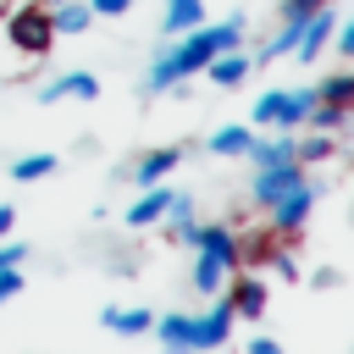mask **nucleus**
<instances>
[{"label": "nucleus", "mask_w": 354, "mask_h": 354, "mask_svg": "<svg viewBox=\"0 0 354 354\" xmlns=\"http://www.w3.org/2000/svg\"><path fill=\"white\" fill-rule=\"evenodd\" d=\"M232 44H243V22H238V17H227V22H199V28L177 33V44H166V50L155 55V66H149V77H144V94H166V88L188 83L210 55H221V50H232Z\"/></svg>", "instance_id": "1"}, {"label": "nucleus", "mask_w": 354, "mask_h": 354, "mask_svg": "<svg viewBox=\"0 0 354 354\" xmlns=\"http://www.w3.org/2000/svg\"><path fill=\"white\" fill-rule=\"evenodd\" d=\"M6 44L33 66L39 55H50V44H55V28H50V6H39V0H22L11 17H6Z\"/></svg>", "instance_id": "2"}, {"label": "nucleus", "mask_w": 354, "mask_h": 354, "mask_svg": "<svg viewBox=\"0 0 354 354\" xmlns=\"http://www.w3.org/2000/svg\"><path fill=\"white\" fill-rule=\"evenodd\" d=\"M315 199H321V183H310V177H304V183H293L282 199H271V205H266V216H271L266 227H271L277 238H299V232H304V221H310V210H315Z\"/></svg>", "instance_id": "3"}, {"label": "nucleus", "mask_w": 354, "mask_h": 354, "mask_svg": "<svg viewBox=\"0 0 354 354\" xmlns=\"http://www.w3.org/2000/svg\"><path fill=\"white\" fill-rule=\"evenodd\" d=\"M216 304L210 310H199L194 315V326H188V348H221L227 337H232V304H227V293H210Z\"/></svg>", "instance_id": "4"}, {"label": "nucleus", "mask_w": 354, "mask_h": 354, "mask_svg": "<svg viewBox=\"0 0 354 354\" xmlns=\"http://www.w3.org/2000/svg\"><path fill=\"white\" fill-rule=\"evenodd\" d=\"M188 249L221 260L227 271H238V232H232L227 221H205V227H194V232H188Z\"/></svg>", "instance_id": "5"}, {"label": "nucleus", "mask_w": 354, "mask_h": 354, "mask_svg": "<svg viewBox=\"0 0 354 354\" xmlns=\"http://www.w3.org/2000/svg\"><path fill=\"white\" fill-rule=\"evenodd\" d=\"M177 166H183V144H160V149H144V155L127 166V183H133V188H149V183H166Z\"/></svg>", "instance_id": "6"}, {"label": "nucleus", "mask_w": 354, "mask_h": 354, "mask_svg": "<svg viewBox=\"0 0 354 354\" xmlns=\"http://www.w3.org/2000/svg\"><path fill=\"white\" fill-rule=\"evenodd\" d=\"M227 277H232V288H227V304H232V315H243V321H260V315H266V299H271L266 277H254V271H227Z\"/></svg>", "instance_id": "7"}, {"label": "nucleus", "mask_w": 354, "mask_h": 354, "mask_svg": "<svg viewBox=\"0 0 354 354\" xmlns=\"http://www.w3.org/2000/svg\"><path fill=\"white\" fill-rule=\"evenodd\" d=\"M310 177V166H299V160H282V166H254V205L266 210L271 199H282L293 183H304Z\"/></svg>", "instance_id": "8"}, {"label": "nucleus", "mask_w": 354, "mask_h": 354, "mask_svg": "<svg viewBox=\"0 0 354 354\" xmlns=\"http://www.w3.org/2000/svg\"><path fill=\"white\" fill-rule=\"evenodd\" d=\"M332 28H337V6L326 0L321 11H310V22H304V33H299V44H293V55H299V61L310 66V61H315V55L326 50V39H332Z\"/></svg>", "instance_id": "9"}, {"label": "nucleus", "mask_w": 354, "mask_h": 354, "mask_svg": "<svg viewBox=\"0 0 354 354\" xmlns=\"http://www.w3.org/2000/svg\"><path fill=\"white\" fill-rule=\"evenodd\" d=\"M216 88H238L249 72H254V55H243V44H232V50H221V55H210L205 66H199Z\"/></svg>", "instance_id": "10"}, {"label": "nucleus", "mask_w": 354, "mask_h": 354, "mask_svg": "<svg viewBox=\"0 0 354 354\" xmlns=\"http://www.w3.org/2000/svg\"><path fill=\"white\" fill-rule=\"evenodd\" d=\"M100 94V77L94 72H61L55 83L39 88V105H55V100H94Z\"/></svg>", "instance_id": "11"}, {"label": "nucleus", "mask_w": 354, "mask_h": 354, "mask_svg": "<svg viewBox=\"0 0 354 354\" xmlns=\"http://www.w3.org/2000/svg\"><path fill=\"white\" fill-rule=\"evenodd\" d=\"M166 205H171V188L166 183H149L138 199H133V210H127V227L138 232V227H155L160 216H166Z\"/></svg>", "instance_id": "12"}, {"label": "nucleus", "mask_w": 354, "mask_h": 354, "mask_svg": "<svg viewBox=\"0 0 354 354\" xmlns=\"http://www.w3.org/2000/svg\"><path fill=\"white\" fill-rule=\"evenodd\" d=\"M199 22H205V0H166V11H160V33L166 39H177V33L199 28Z\"/></svg>", "instance_id": "13"}, {"label": "nucleus", "mask_w": 354, "mask_h": 354, "mask_svg": "<svg viewBox=\"0 0 354 354\" xmlns=\"http://www.w3.org/2000/svg\"><path fill=\"white\" fill-rule=\"evenodd\" d=\"M310 111H315V88H282L277 127H282V133H293V127H304V122H310Z\"/></svg>", "instance_id": "14"}, {"label": "nucleus", "mask_w": 354, "mask_h": 354, "mask_svg": "<svg viewBox=\"0 0 354 354\" xmlns=\"http://www.w3.org/2000/svg\"><path fill=\"white\" fill-rule=\"evenodd\" d=\"M243 155H249L254 166H282V160H293V138H288V133H271V138H260V133H254Z\"/></svg>", "instance_id": "15"}, {"label": "nucleus", "mask_w": 354, "mask_h": 354, "mask_svg": "<svg viewBox=\"0 0 354 354\" xmlns=\"http://www.w3.org/2000/svg\"><path fill=\"white\" fill-rule=\"evenodd\" d=\"M100 321H105V332H122V337H144V332H149V321H155V310H127V304H111Z\"/></svg>", "instance_id": "16"}, {"label": "nucleus", "mask_w": 354, "mask_h": 354, "mask_svg": "<svg viewBox=\"0 0 354 354\" xmlns=\"http://www.w3.org/2000/svg\"><path fill=\"white\" fill-rule=\"evenodd\" d=\"M88 22H94V11H88V0H61V6H50V28L55 33H88Z\"/></svg>", "instance_id": "17"}, {"label": "nucleus", "mask_w": 354, "mask_h": 354, "mask_svg": "<svg viewBox=\"0 0 354 354\" xmlns=\"http://www.w3.org/2000/svg\"><path fill=\"white\" fill-rule=\"evenodd\" d=\"M249 138H254V127H249V122H227V127H216V133L205 138V149H210V155H243V149H249Z\"/></svg>", "instance_id": "18"}, {"label": "nucleus", "mask_w": 354, "mask_h": 354, "mask_svg": "<svg viewBox=\"0 0 354 354\" xmlns=\"http://www.w3.org/2000/svg\"><path fill=\"white\" fill-rule=\"evenodd\" d=\"M188 326H194V315H188V310H166V315H155V321H149V332H155L166 348H188Z\"/></svg>", "instance_id": "19"}, {"label": "nucleus", "mask_w": 354, "mask_h": 354, "mask_svg": "<svg viewBox=\"0 0 354 354\" xmlns=\"http://www.w3.org/2000/svg\"><path fill=\"white\" fill-rule=\"evenodd\" d=\"M160 221H166V238H171V243H188V232L199 227V221H194L188 194H171V205H166V216H160Z\"/></svg>", "instance_id": "20"}, {"label": "nucleus", "mask_w": 354, "mask_h": 354, "mask_svg": "<svg viewBox=\"0 0 354 354\" xmlns=\"http://www.w3.org/2000/svg\"><path fill=\"white\" fill-rule=\"evenodd\" d=\"M55 166H61V160H55L50 149H39V155H17V160H11V177H17V183H44V177H55Z\"/></svg>", "instance_id": "21"}, {"label": "nucleus", "mask_w": 354, "mask_h": 354, "mask_svg": "<svg viewBox=\"0 0 354 354\" xmlns=\"http://www.w3.org/2000/svg\"><path fill=\"white\" fill-rule=\"evenodd\" d=\"M315 100L348 111V105H354V72H332V77H321V83H315Z\"/></svg>", "instance_id": "22"}, {"label": "nucleus", "mask_w": 354, "mask_h": 354, "mask_svg": "<svg viewBox=\"0 0 354 354\" xmlns=\"http://www.w3.org/2000/svg\"><path fill=\"white\" fill-rule=\"evenodd\" d=\"M188 282H194V293H205V299H210V293H221L227 266H221V260H210V254H194V277H188Z\"/></svg>", "instance_id": "23"}, {"label": "nucleus", "mask_w": 354, "mask_h": 354, "mask_svg": "<svg viewBox=\"0 0 354 354\" xmlns=\"http://www.w3.org/2000/svg\"><path fill=\"white\" fill-rule=\"evenodd\" d=\"M277 111H282V88H266L249 111V127H277Z\"/></svg>", "instance_id": "24"}, {"label": "nucleus", "mask_w": 354, "mask_h": 354, "mask_svg": "<svg viewBox=\"0 0 354 354\" xmlns=\"http://www.w3.org/2000/svg\"><path fill=\"white\" fill-rule=\"evenodd\" d=\"M332 155H337L332 138H304V144H293V160H299V166H315V160H332Z\"/></svg>", "instance_id": "25"}, {"label": "nucleus", "mask_w": 354, "mask_h": 354, "mask_svg": "<svg viewBox=\"0 0 354 354\" xmlns=\"http://www.w3.org/2000/svg\"><path fill=\"white\" fill-rule=\"evenodd\" d=\"M310 122H315L321 133H343V127H348V111H343V105H321V100H315Z\"/></svg>", "instance_id": "26"}, {"label": "nucleus", "mask_w": 354, "mask_h": 354, "mask_svg": "<svg viewBox=\"0 0 354 354\" xmlns=\"http://www.w3.org/2000/svg\"><path fill=\"white\" fill-rule=\"evenodd\" d=\"M326 0H282V22H304L310 11H321Z\"/></svg>", "instance_id": "27"}, {"label": "nucleus", "mask_w": 354, "mask_h": 354, "mask_svg": "<svg viewBox=\"0 0 354 354\" xmlns=\"http://www.w3.org/2000/svg\"><path fill=\"white\" fill-rule=\"evenodd\" d=\"M17 293H22V271H17V266H0V304L17 299Z\"/></svg>", "instance_id": "28"}, {"label": "nucleus", "mask_w": 354, "mask_h": 354, "mask_svg": "<svg viewBox=\"0 0 354 354\" xmlns=\"http://www.w3.org/2000/svg\"><path fill=\"white\" fill-rule=\"evenodd\" d=\"M88 11H94V17H127L133 0H88Z\"/></svg>", "instance_id": "29"}, {"label": "nucleus", "mask_w": 354, "mask_h": 354, "mask_svg": "<svg viewBox=\"0 0 354 354\" xmlns=\"http://www.w3.org/2000/svg\"><path fill=\"white\" fill-rule=\"evenodd\" d=\"M22 260H28V249H22V243H6V238H0V266H22Z\"/></svg>", "instance_id": "30"}, {"label": "nucleus", "mask_w": 354, "mask_h": 354, "mask_svg": "<svg viewBox=\"0 0 354 354\" xmlns=\"http://www.w3.org/2000/svg\"><path fill=\"white\" fill-rule=\"evenodd\" d=\"M249 354H282V343H277V337H254V343H249Z\"/></svg>", "instance_id": "31"}, {"label": "nucleus", "mask_w": 354, "mask_h": 354, "mask_svg": "<svg viewBox=\"0 0 354 354\" xmlns=\"http://www.w3.org/2000/svg\"><path fill=\"white\" fill-rule=\"evenodd\" d=\"M11 221H17V210H11V205H0V238L11 232Z\"/></svg>", "instance_id": "32"}, {"label": "nucleus", "mask_w": 354, "mask_h": 354, "mask_svg": "<svg viewBox=\"0 0 354 354\" xmlns=\"http://www.w3.org/2000/svg\"><path fill=\"white\" fill-rule=\"evenodd\" d=\"M39 6H61V0H39Z\"/></svg>", "instance_id": "33"}, {"label": "nucleus", "mask_w": 354, "mask_h": 354, "mask_svg": "<svg viewBox=\"0 0 354 354\" xmlns=\"http://www.w3.org/2000/svg\"><path fill=\"white\" fill-rule=\"evenodd\" d=\"M0 11H6V0H0Z\"/></svg>", "instance_id": "34"}]
</instances>
